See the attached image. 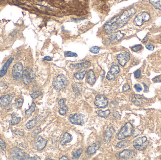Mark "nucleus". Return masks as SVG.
Segmentation results:
<instances>
[{
	"instance_id": "nucleus-9",
	"label": "nucleus",
	"mask_w": 161,
	"mask_h": 160,
	"mask_svg": "<svg viewBox=\"0 0 161 160\" xmlns=\"http://www.w3.org/2000/svg\"><path fill=\"white\" fill-rule=\"evenodd\" d=\"M23 66L21 62H18L14 65L12 69V76L16 80H19L22 78L23 75Z\"/></svg>"
},
{
	"instance_id": "nucleus-19",
	"label": "nucleus",
	"mask_w": 161,
	"mask_h": 160,
	"mask_svg": "<svg viewBox=\"0 0 161 160\" xmlns=\"http://www.w3.org/2000/svg\"><path fill=\"white\" fill-rule=\"evenodd\" d=\"M58 104L59 105L58 110L59 114L62 116L65 115L67 110V107L65 104V99L64 98L60 99L58 102Z\"/></svg>"
},
{
	"instance_id": "nucleus-48",
	"label": "nucleus",
	"mask_w": 161,
	"mask_h": 160,
	"mask_svg": "<svg viewBox=\"0 0 161 160\" xmlns=\"http://www.w3.org/2000/svg\"><path fill=\"white\" fill-rule=\"evenodd\" d=\"M15 133L16 134H17V135H20V136H23L24 134V133L23 132H20V131H16V132H15Z\"/></svg>"
},
{
	"instance_id": "nucleus-17",
	"label": "nucleus",
	"mask_w": 161,
	"mask_h": 160,
	"mask_svg": "<svg viewBox=\"0 0 161 160\" xmlns=\"http://www.w3.org/2000/svg\"><path fill=\"white\" fill-rule=\"evenodd\" d=\"M12 98L13 96L10 94L2 96L0 98V106L5 107L9 105Z\"/></svg>"
},
{
	"instance_id": "nucleus-41",
	"label": "nucleus",
	"mask_w": 161,
	"mask_h": 160,
	"mask_svg": "<svg viewBox=\"0 0 161 160\" xmlns=\"http://www.w3.org/2000/svg\"><path fill=\"white\" fill-rule=\"evenodd\" d=\"M123 92H129L130 90V86L128 84L126 83L123 85Z\"/></svg>"
},
{
	"instance_id": "nucleus-4",
	"label": "nucleus",
	"mask_w": 161,
	"mask_h": 160,
	"mask_svg": "<svg viewBox=\"0 0 161 160\" xmlns=\"http://www.w3.org/2000/svg\"><path fill=\"white\" fill-rule=\"evenodd\" d=\"M149 144L146 137H141L134 140L133 141V146L136 150L143 151L145 150Z\"/></svg>"
},
{
	"instance_id": "nucleus-47",
	"label": "nucleus",
	"mask_w": 161,
	"mask_h": 160,
	"mask_svg": "<svg viewBox=\"0 0 161 160\" xmlns=\"http://www.w3.org/2000/svg\"><path fill=\"white\" fill-rule=\"evenodd\" d=\"M153 81L156 82V83L161 82V79L160 78L159 76H156V77H155L153 79Z\"/></svg>"
},
{
	"instance_id": "nucleus-50",
	"label": "nucleus",
	"mask_w": 161,
	"mask_h": 160,
	"mask_svg": "<svg viewBox=\"0 0 161 160\" xmlns=\"http://www.w3.org/2000/svg\"><path fill=\"white\" fill-rule=\"evenodd\" d=\"M142 85H143L144 87V92H147V85H146L145 83H142Z\"/></svg>"
},
{
	"instance_id": "nucleus-20",
	"label": "nucleus",
	"mask_w": 161,
	"mask_h": 160,
	"mask_svg": "<svg viewBox=\"0 0 161 160\" xmlns=\"http://www.w3.org/2000/svg\"><path fill=\"white\" fill-rule=\"evenodd\" d=\"M114 131L115 130L113 127H109L106 130L104 133V138L106 143H109Z\"/></svg>"
},
{
	"instance_id": "nucleus-3",
	"label": "nucleus",
	"mask_w": 161,
	"mask_h": 160,
	"mask_svg": "<svg viewBox=\"0 0 161 160\" xmlns=\"http://www.w3.org/2000/svg\"><path fill=\"white\" fill-rule=\"evenodd\" d=\"M133 131V126L130 123H127L122 128L117 134V139L121 140L130 136Z\"/></svg>"
},
{
	"instance_id": "nucleus-26",
	"label": "nucleus",
	"mask_w": 161,
	"mask_h": 160,
	"mask_svg": "<svg viewBox=\"0 0 161 160\" xmlns=\"http://www.w3.org/2000/svg\"><path fill=\"white\" fill-rule=\"evenodd\" d=\"M72 140V137L69 133L65 132L63 138H62L60 143L62 145L64 146L66 143L70 142Z\"/></svg>"
},
{
	"instance_id": "nucleus-12",
	"label": "nucleus",
	"mask_w": 161,
	"mask_h": 160,
	"mask_svg": "<svg viewBox=\"0 0 161 160\" xmlns=\"http://www.w3.org/2000/svg\"><path fill=\"white\" fill-rule=\"evenodd\" d=\"M130 59V55L128 52H123L119 54L117 56V60L121 66H124L129 61Z\"/></svg>"
},
{
	"instance_id": "nucleus-53",
	"label": "nucleus",
	"mask_w": 161,
	"mask_h": 160,
	"mask_svg": "<svg viewBox=\"0 0 161 160\" xmlns=\"http://www.w3.org/2000/svg\"><path fill=\"white\" fill-rule=\"evenodd\" d=\"M47 160H53V159H47Z\"/></svg>"
},
{
	"instance_id": "nucleus-52",
	"label": "nucleus",
	"mask_w": 161,
	"mask_h": 160,
	"mask_svg": "<svg viewBox=\"0 0 161 160\" xmlns=\"http://www.w3.org/2000/svg\"><path fill=\"white\" fill-rule=\"evenodd\" d=\"M59 160H69V159L68 158H67V157H66L65 156H63L61 158H60V159H59Z\"/></svg>"
},
{
	"instance_id": "nucleus-22",
	"label": "nucleus",
	"mask_w": 161,
	"mask_h": 160,
	"mask_svg": "<svg viewBox=\"0 0 161 160\" xmlns=\"http://www.w3.org/2000/svg\"><path fill=\"white\" fill-rule=\"evenodd\" d=\"M42 116H36L34 119H32L30 121H29L27 124H26V127L28 129H31L33 128H34V126L36 125L37 123L39 121V120L41 119Z\"/></svg>"
},
{
	"instance_id": "nucleus-25",
	"label": "nucleus",
	"mask_w": 161,
	"mask_h": 160,
	"mask_svg": "<svg viewBox=\"0 0 161 160\" xmlns=\"http://www.w3.org/2000/svg\"><path fill=\"white\" fill-rule=\"evenodd\" d=\"M100 148L99 144L97 143H93L91 146H89L87 150V153L89 155L93 154V153H95L96 151L98 150Z\"/></svg>"
},
{
	"instance_id": "nucleus-31",
	"label": "nucleus",
	"mask_w": 161,
	"mask_h": 160,
	"mask_svg": "<svg viewBox=\"0 0 161 160\" xmlns=\"http://www.w3.org/2000/svg\"><path fill=\"white\" fill-rule=\"evenodd\" d=\"M36 105L35 103L34 102H32L30 107L29 108V109L27 110L26 111V115L27 116H30L32 114V113L34 112L35 109Z\"/></svg>"
},
{
	"instance_id": "nucleus-27",
	"label": "nucleus",
	"mask_w": 161,
	"mask_h": 160,
	"mask_svg": "<svg viewBox=\"0 0 161 160\" xmlns=\"http://www.w3.org/2000/svg\"><path fill=\"white\" fill-rule=\"evenodd\" d=\"M96 113L99 116L106 118L109 116L110 114V111L109 109H107L105 111H103L102 110H99L97 111Z\"/></svg>"
},
{
	"instance_id": "nucleus-49",
	"label": "nucleus",
	"mask_w": 161,
	"mask_h": 160,
	"mask_svg": "<svg viewBox=\"0 0 161 160\" xmlns=\"http://www.w3.org/2000/svg\"><path fill=\"white\" fill-rule=\"evenodd\" d=\"M52 59L50 56H45L44 58H43L44 61H51Z\"/></svg>"
},
{
	"instance_id": "nucleus-44",
	"label": "nucleus",
	"mask_w": 161,
	"mask_h": 160,
	"mask_svg": "<svg viewBox=\"0 0 161 160\" xmlns=\"http://www.w3.org/2000/svg\"><path fill=\"white\" fill-rule=\"evenodd\" d=\"M141 76V71L140 70L138 69L137 71H136L134 72V76L136 78H140Z\"/></svg>"
},
{
	"instance_id": "nucleus-35",
	"label": "nucleus",
	"mask_w": 161,
	"mask_h": 160,
	"mask_svg": "<svg viewBox=\"0 0 161 160\" xmlns=\"http://www.w3.org/2000/svg\"><path fill=\"white\" fill-rule=\"evenodd\" d=\"M77 55L76 53H73L71 51H67L65 53V57H77Z\"/></svg>"
},
{
	"instance_id": "nucleus-2",
	"label": "nucleus",
	"mask_w": 161,
	"mask_h": 160,
	"mask_svg": "<svg viewBox=\"0 0 161 160\" xmlns=\"http://www.w3.org/2000/svg\"><path fill=\"white\" fill-rule=\"evenodd\" d=\"M136 12L137 10L135 8H130V9L124 11L118 17V23L119 28L123 27Z\"/></svg>"
},
{
	"instance_id": "nucleus-40",
	"label": "nucleus",
	"mask_w": 161,
	"mask_h": 160,
	"mask_svg": "<svg viewBox=\"0 0 161 160\" xmlns=\"http://www.w3.org/2000/svg\"><path fill=\"white\" fill-rule=\"evenodd\" d=\"M23 99L22 98H19L17 100V108H21L22 107V106L23 105Z\"/></svg>"
},
{
	"instance_id": "nucleus-42",
	"label": "nucleus",
	"mask_w": 161,
	"mask_h": 160,
	"mask_svg": "<svg viewBox=\"0 0 161 160\" xmlns=\"http://www.w3.org/2000/svg\"><path fill=\"white\" fill-rule=\"evenodd\" d=\"M0 147L3 150H6V145L4 141L0 138Z\"/></svg>"
},
{
	"instance_id": "nucleus-28",
	"label": "nucleus",
	"mask_w": 161,
	"mask_h": 160,
	"mask_svg": "<svg viewBox=\"0 0 161 160\" xmlns=\"http://www.w3.org/2000/svg\"><path fill=\"white\" fill-rule=\"evenodd\" d=\"M73 91L76 93V94L79 95L82 90V87L80 84L76 83L74 84L72 86Z\"/></svg>"
},
{
	"instance_id": "nucleus-37",
	"label": "nucleus",
	"mask_w": 161,
	"mask_h": 160,
	"mask_svg": "<svg viewBox=\"0 0 161 160\" xmlns=\"http://www.w3.org/2000/svg\"><path fill=\"white\" fill-rule=\"evenodd\" d=\"M89 50L92 53L98 54L100 52V48L98 46H94V47H93L92 48H90Z\"/></svg>"
},
{
	"instance_id": "nucleus-6",
	"label": "nucleus",
	"mask_w": 161,
	"mask_h": 160,
	"mask_svg": "<svg viewBox=\"0 0 161 160\" xmlns=\"http://www.w3.org/2000/svg\"><path fill=\"white\" fill-rule=\"evenodd\" d=\"M10 154L13 159L31 160V157L29 154L23 152L20 149L17 147H15L11 150Z\"/></svg>"
},
{
	"instance_id": "nucleus-34",
	"label": "nucleus",
	"mask_w": 161,
	"mask_h": 160,
	"mask_svg": "<svg viewBox=\"0 0 161 160\" xmlns=\"http://www.w3.org/2000/svg\"><path fill=\"white\" fill-rule=\"evenodd\" d=\"M128 146V143L126 141L123 140L121 142H120L119 143H117V147L118 148H122L123 147H126Z\"/></svg>"
},
{
	"instance_id": "nucleus-10",
	"label": "nucleus",
	"mask_w": 161,
	"mask_h": 160,
	"mask_svg": "<svg viewBox=\"0 0 161 160\" xmlns=\"http://www.w3.org/2000/svg\"><path fill=\"white\" fill-rule=\"evenodd\" d=\"M137 152L133 150L125 149L117 154V157L121 159L129 160L133 159L137 155Z\"/></svg>"
},
{
	"instance_id": "nucleus-24",
	"label": "nucleus",
	"mask_w": 161,
	"mask_h": 160,
	"mask_svg": "<svg viewBox=\"0 0 161 160\" xmlns=\"http://www.w3.org/2000/svg\"><path fill=\"white\" fill-rule=\"evenodd\" d=\"M90 62L88 61H86L84 62H82L80 63H77V64H74L71 65H70V67L73 69H81L82 68H86L88 67H89L90 65Z\"/></svg>"
},
{
	"instance_id": "nucleus-30",
	"label": "nucleus",
	"mask_w": 161,
	"mask_h": 160,
	"mask_svg": "<svg viewBox=\"0 0 161 160\" xmlns=\"http://www.w3.org/2000/svg\"><path fill=\"white\" fill-rule=\"evenodd\" d=\"M149 3L155 9L161 10V0H149Z\"/></svg>"
},
{
	"instance_id": "nucleus-1",
	"label": "nucleus",
	"mask_w": 161,
	"mask_h": 160,
	"mask_svg": "<svg viewBox=\"0 0 161 160\" xmlns=\"http://www.w3.org/2000/svg\"><path fill=\"white\" fill-rule=\"evenodd\" d=\"M68 84V80L63 74H59L55 77L52 82L53 86L58 92L65 89Z\"/></svg>"
},
{
	"instance_id": "nucleus-5",
	"label": "nucleus",
	"mask_w": 161,
	"mask_h": 160,
	"mask_svg": "<svg viewBox=\"0 0 161 160\" xmlns=\"http://www.w3.org/2000/svg\"><path fill=\"white\" fill-rule=\"evenodd\" d=\"M119 16L114 17L109 22H107L104 26V31L107 34H112L119 28L118 19Z\"/></svg>"
},
{
	"instance_id": "nucleus-51",
	"label": "nucleus",
	"mask_w": 161,
	"mask_h": 160,
	"mask_svg": "<svg viewBox=\"0 0 161 160\" xmlns=\"http://www.w3.org/2000/svg\"><path fill=\"white\" fill-rule=\"evenodd\" d=\"M148 37H147V36H145V37L144 38V39H143V40H142V42H143V43H145V42H146L147 41H148Z\"/></svg>"
},
{
	"instance_id": "nucleus-36",
	"label": "nucleus",
	"mask_w": 161,
	"mask_h": 160,
	"mask_svg": "<svg viewBox=\"0 0 161 160\" xmlns=\"http://www.w3.org/2000/svg\"><path fill=\"white\" fill-rule=\"evenodd\" d=\"M142 46L141 44L136 45L133 46L132 47H131V49L132 51L134 52H137V51H140L142 48Z\"/></svg>"
},
{
	"instance_id": "nucleus-21",
	"label": "nucleus",
	"mask_w": 161,
	"mask_h": 160,
	"mask_svg": "<svg viewBox=\"0 0 161 160\" xmlns=\"http://www.w3.org/2000/svg\"><path fill=\"white\" fill-rule=\"evenodd\" d=\"M124 36V34L123 33L120 31H118L110 37V41L113 43L116 42L117 41H119L121 40Z\"/></svg>"
},
{
	"instance_id": "nucleus-11",
	"label": "nucleus",
	"mask_w": 161,
	"mask_h": 160,
	"mask_svg": "<svg viewBox=\"0 0 161 160\" xmlns=\"http://www.w3.org/2000/svg\"><path fill=\"white\" fill-rule=\"evenodd\" d=\"M94 104L98 108H105L108 104V100L105 96L98 95L95 97Z\"/></svg>"
},
{
	"instance_id": "nucleus-29",
	"label": "nucleus",
	"mask_w": 161,
	"mask_h": 160,
	"mask_svg": "<svg viewBox=\"0 0 161 160\" xmlns=\"http://www.w3.org/2000/svg\"><path fill=\"white\" fill-rule=\"evenodd\" d=\"M21 118L20 117H17L15 115L14 113L12 114V119L9 121V123L11 125H15L18 124L20 121Z\"/></svg>"
},
{
	"instance_id": "nucleus-8",
	"label": "nucleus",
	"mask_w": 161,
	"mask_h": 160,
	"mask_svg": "<svg viewBox=\"0 0 161 160\" xmlns=\"http://www.w3.org/2000/svg\"><path fill=\"white\" fill-rule=\"evenodd\" d=\"M150 16L147 12H142L135 17L134 23L137 26H141L144 22L149 20Z\"/></svg>"
},
{
	"instance_id": "nucleus-7",
	"label": "nucleus",
	"mask_w": 161,
	"mask_h": 160,
	"mask_svg": "<svg viewBox=\"0 0 161 160\" xmlns=\"http://www.w3.org/2000/svg\"><path fill=\"white\" fill-rule=\"evenodd\" d=\"M85 116L81 113H75L69 116V120L72 124L76 125H81L84 123Z\"/></svg>"
},
{
	"instance_id": "nucleus-23",
	"label": "nucleus",
	"mask_w": 161,
	"mask_h": 160,
	"mask_svg": "<svg viewBox=\"0 0 161 160\" xmlns=\"http://www.w3.org/2000/svg\"><path fill=\"white\" fill-rule=\"evenodd\" d=\"M96 80L95 76L94 74V72L91 70H90L87 73V82L91 85H93Z\"/></svg>"
},
{
	"instance_id": "nucleus-15",
	"label": "nucleus",
	"mask_w": 161,
	"mask_h": 160,
	"mask_svg": "<svg viewBox=\"0 0 161 160\" xmlns=\"http://www.w3.org/2000/svg\"><path fill=\"white\" fill-rule=\"evenodd\" d=\"M22 78L24 84L28 85L31 83L32 79V76L31 75V72L28 69H26L24 70Z\"/></svg>"
},
{
	"instance_id": "nucleus-32",
	"label": "nucleus",
	"mask_w": 161,
	"mask_h": 160,
	"mask_svg": "<svg viewBox=\"0 0 161 160\" xmlns=\"http://www.w3.org/2000/svg\"><path fill=\"white\" fill-rule=\"evenodd\" d=\"M86 73V70H83L82 72H76L75 73L74 76L76 78H77L78 80H82L84 78V76Z\"/></svg>"
},
{
	"instance_id": "nucleus-33",
	"label": "nucleus",
	"mask_w": 161,
	"mask_h": 160,
	"mask_svg": "<svg viewBox=\"0 0 161 160\" xmlns=\"http://www.w3.org/2000/svg\"><path fill=\"white\" fill-rule=\"evenodd\" d=\"M82 152V148H80L77 150L75 153L73 154V159H76L79 158Z\"/></svg>"
},
{
	"instance_id": "nucleus-39",
	"label": "nucleus",
	"mask_w": 161,
	"mask_h": 160,
	"mask_svg": "<svg viewBox=\"0 0 161 160\" xmlns=\"http://www.w3.org/2000/svg\"><path fill=\"white\" fill-rule=\"evenodd\" d=\"M41 132V128H37L32 133V137H35L36 136H37L39 133Z\"/></svg>"
},
{
	"instance_id": "nucleus-46",
	"label": "nucleus",
	"mask_w": 161,
	"mask_h": 160,
	"mask_svg": "<svg viewBox=\"0 0 161 160\" xmlns=\"http://www.w3.org/2000/svg\"><path fill=\"white\" fill-rule=\"evenodd\" d=\"M140 133V131L138 129H136L134 130V131H132V135L134 137H137V135H139Z\"/></svg>"
},
{
	"instance_id": "nucleus-43",
	"label": "nucleus",
	"mask_w": 161,
	"mask_h": 160,
	"mask_svg": "<svg viewBox=\"0 0 161 160\" xmlns=\"http://www.w3.org/2000/svg\"><path fill=\"white\" fill-rule=\"evenodd\" d=\"M134 88L136 89V91L137 92H140L142 90V87L141 86V85L139 84H135L134 85Z\"/></svg>"
},
{
	"instance_id": "nucleus-13",
	"label": "nucleus",
	"mask_w": 161,
	"mask_h": 160,
	"mask_svg": "<svg viewBox=\"0 0 161 160\" xmlns=\"http://www.w3.org/2000/svg\"><path fill=\"white\" fill-rule=\"evenodd\" d=\"M47 140L43 139L41 136L38 137L34 141V145L35 148L38 151L43 150L47 145Z\"/></svg>"
},
{
	"instance_id": "nucleus-14",
	"label": "nucleus",
	"mask_w": 161,
	"mask_h": 160,
	"mask_svg": "<svg viewBox=\"0 0 161 160\" xmlns=\"http://www.w3.org/2000/svg\"><path fill=\"white\" fill-rule=\"evenodd\" d=\"M119 71L120 69L118 65H113L111 66L109 71L107 73L106 78L109 80H113L116 77V76L119 73Z\"/></svg>"
},
{
	"instance_id": "nucleus-45",
	"label": "nucleus",
	"mask_w": 161,
	"mask_h": 160,
	"mask_svg": "<svg viewBox=\"0 0 161 160\" xmlns=\"http://www.w3.org/2000/svg\"><path fill=\"white\" fill-rule=\"evenodd\" d=\"M146 48H147V49L149 50L153 51L154 50V46L153 45L149 44L147 45L146 46Z\"/></svg>"
},
{
	"instance_id": "nucleus-16",
	"label": "nucleus",
	"mask_w": 161,
	"mask_h": 160,
	"mask_svg": "<svg viewBox=\"0 0 161 160\" xmlns=\"http://www.w3.org/2000/svg\"><path fill=\"white\" fill-rule=\"evenodd\" d=\"M131 101L135 105L140 106L146 102L147 99L143 96L135 95L132 98Z\"/></svg>"
},
{
	"instance_id": "nucleus-38",
	"label": "nucleus",
	"mask_w": 161,
	"mask_h": 160,
	"mask_svg": "<svg viewBox=\"0 0 161 160\" xmlns=\"http://www.w3.org/2000/svg\"><path fill=\"white\" fill-rule=\"evenodd\" d=\"M42 95V92L41 91L34 92L30 94L31 97L34 99H36L39 96Z\"/></svg>"
},
{
	"instance_id": "nucleus-18",
	"label": "nucleus",
	"mask_w": 161,
	"mask_h": 160,
	"mask_svg": "<svg viewBox=\"0 0 161 160\" xmlns=\"http://www.w3.org/2000/svg\"><path fill=\"white\" fill-rule=\"evenodd\" d=\"M13 60H14V58L12 57H11L5 63V64L4 65V66L0 70V78L3 77L6 74L8 69Z\"/></svg>"
}]
</instances>
